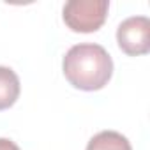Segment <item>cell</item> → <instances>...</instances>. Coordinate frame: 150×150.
<instances>
[{
  "mask_svg": "<svg viewBox=\"0 0 150 150\" xmlns=\"http://www.w3.org/2000/svg\"><path fill=\"white\" fill-rule=\"evenodd\" d=\"M117 42L129 57L150 51V20L146 16H131L117 28Z\"/></svg>",
  "mask_w": 150,
  "mask_h": 150,
  "instance_id": "cell-3",
  "label": "cell"
},
{
  "mask_svg": "<svg viewBox=\"0 0 150 150\" xmlns=\"http://www.w3.org/2000/svg\"><path fill=\"white\" fill-rule=\"evenodd\" d=\"M0 150H20V146L7 138H0Z\"/></svg>",
  "mask_w": 150,
  "mask_h": 150,
  "instance_id": "cell-6",
  "label": "cell"
},
{
  "mask_svg": "<svg viewBox=\"0 0 150 150\" xmlns=\"http://www.w3.org/2000/svg\"><path fill=\"white\" fill-rule=\"evenodd\" d=\"M20 78L11 67L0 65V111L11 108L20 97Z\"/></svg>",
  "mask_w": 150,
  "mask_h": 150,
  "instance_id": "cell-4",
  "label": "cell"
},
{
  "mask_svg": "<svg viewBox=\"0 0 150 150\" xmlns=\"http://www.w3.org/2000/svg\"><path fill=\"white\" fill-rule=\"evenodd\" d=\"M108 9V0H71L64 6L62 16L72 32L90 34L104 25Z\"/></svg>",
  "mask_w": 150,
  "mask_h": 150,
  "instance_id": "cell-2",
  "label": "cell"
},
{
  "mask_svg": "<svg viewBox=\"0 0 150 150\" xmlns=\"http://www.w3.org/2000/svg\"><path fill=\"white\" fill-rule=\"evenodd\" d=\"M65 80L80 90L94 92L108 85L113 74V60L110 53L94 42L72 46L62 62Z\"/></svg>",
  "mask_w": 150,
  "mask_h": 150,
  "instance_id": "cell-1",
  "label": "cell"
},
{
  "mask_svg": "<svg viewBox=\"0 0 150 150\" xmlns=\"http://www.w3.org/2000/svg\"><path fill=\"white\" fill-rule=\"evenodd\" d=\"M87 150H132L129 139L117 131H101L87 145Z\"/></svg>",
  "mask_w": 150,
  "mask_h": 150,
  "instance_id": "cell-5",
  "label": "cell"
}]
</instances>
